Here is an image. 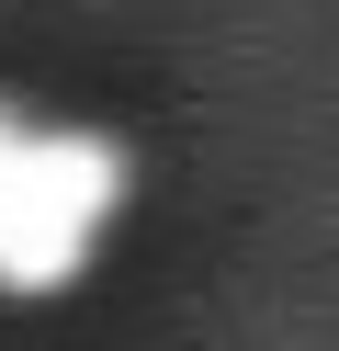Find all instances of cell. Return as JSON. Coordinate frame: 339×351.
Here are the masks:
<instances>
[{
  "instance_id": "cell-2",
  "label": "cell",
  "mask_w": 339,
  "mask_h": 351,
  "mask_svg": "<svg viewBox=\"0 0 339 351\" xmlns=\"http://www.w3.org/2000/svg\"><path fill=\"white\" fill-rule=\"evenodd\" d=\"M12 170H23V125L0 114V193H12Z\"/></svg>"
},
{
  "instance_id": "cell-1",
  "label": "cell",
  "mask_w": 339,
  "mask_h": 351,
  "mask_svg": "<svg viewBox=\"0 0 339 351\" xmlns=\"http://www.w3.org/2000/svg\"><path fill=\"white\" fill-rule=\"evenodd\" d=\"M113 193H125V159L102 136H23V170L0 193V283H68L102 238Z\"/></svg>"
}]
</instances>
